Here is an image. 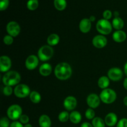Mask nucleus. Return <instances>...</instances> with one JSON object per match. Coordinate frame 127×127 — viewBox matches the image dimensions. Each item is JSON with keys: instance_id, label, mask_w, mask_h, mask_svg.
<instances>
[{"instance_id": "ddd939ff", "label": "nucleus", "mask_w": 127, "mask_h": 127, "mask_svg": "<svg viewBox=\"0 0 127 127\" xmlns=\"http://www.w3.org/2000/svg\"><path fill=\"white\" fill-rule=\"evenodd\" d=\"M12 62L7 56H1L0 57V71L2 73L8 72L11 68Z\"/></svg>"}, {"instance_id": "20e7f679", "label": "nucleus", "mask_w": 127, "mask_h": 127, "mask_svg": "<svg viewBox=\"0 0 127 127\" xmlns=\"http://www.w3.org/2000/svg\"><path fill=\"white\" fill-rule=\"evenodd\" d=\"M100 99L102 102L106 104H110L114 102L117 99V94L113 89H103L100 94Z\"/></svg>"}, {"instance_id": "f8f14e48", "label": "nucleus", "mask_w": 127, "mask_h": 127, "mask_svg": "<svg viewBox=\"0 0 127 127\" xmlns=\"http://www.w3.org/2000/svg\"><path fill=\"white\" fill-rule=\"evenodd\" d=\"M92 43L95 48H102L107 44V40L103 35H97L93 38Z\"/></svg>"}, {"instance_id": "c03bdc74", "label": "nucleus", "mask_w": 127, "mask_h": 127, "mask_svg": "<svg viewBox=\"0 0 127 127\" xmlns=\"http://www.w3.org/2000/svg\"><path fill=\"white\" fill-rule=\"evenodd\" d=\"M24 127H32V125L30 124H26V125H24Z\"/></svg>"}, {"instance_id": "a878e982", "label": "nucleus", "mask_w": 127, "mask_h": 127, "mask_svg": "<svg viewBox=\"0 0 127 127\" xmlns=\"http://www.w3.org/2000/svg\"><path fill=\"white\" fill-rule=\"evenodd\" d=\"M92 125L94 127H105V121L100 117H95L92 120Z\"/></svg>"}, {"instance_id": "473e14b6", "label": "nucleus", "mask_w": 127, "mask_h": 127, "mask_svg": "<svg viewBox=\"0 0 127 127\" xmlns=\"http://www.w3.org/2000/svg\"><path fill=\"white\" fill-rule=\"evenodd\" d=\"M2 92H3V94L4 95H6V96H10V95L12 94V93L14 92V91H13V89H12V87L11 86H5L4 88H3Z\"/></svg>"}, {"instance_id": "4be33fe9", "label": "nucleus", "mask_w": 127, "mask_h": 127, "mask_svg": "<svg viewBox=\"0 0 127 127\" xmlns=\"http://www.w3.org/2000/svg\"><path fill=\"white\" fill-rule=\"evenodd\" d=\"M98 86L102 89H107L110 84V79L108 76H101L97 81Z\"/></svg>"}, {"instance_id": "f704fd0d", "label": "nucleus", "mask_w": 127, "mask_h": 127, "mask_svg": "<svg viewBox=\"0 0 127 127\" xmlns=\"http://www.w3.org/2000/svg\"><path fill=\"white\" fill-rule=\"evenodd\" d=\"M19 120V122L21 124L26 125V124H29V117H28V115H26V114H22Z\"/></svg>"}, {"instance_id": "2eb2a0df", "label": "nucleus", "mask_w": 127, "mask_h": 127, "mask_svg": "<svg viewBox=\"0 0 127 127\" xmlns=\"http://www.w3.org/2000/svg\"><path fill=\"white\" fill-rule=\"evenodd\" d=\"M91 21L89 20V19L84 18L79 22V30L83 33H88L91 31Z\"/></svg>"}, {"instance_id": "a19ab883", "label": "nucleus", "mask_w": 127, "mask_h": 127, "mask_svg": "<svg viewBox=\"0 0 127 127\" xmlns=\"http://www.w3.org/2000/svg\"><path fill=\"white\" fill-rule=\"evenodd\" d=\"M89 20L91 21V22H94V21H95V17L94 16H91L90 17H89Z\"/></svg>"}, {"instance_id": "39448f33", "label": "nucleus", "mask_w": 127, "mask_h": 127, "mask_svg": "<svg viewBox=\"0 0 127 127\" xmlns=\"http://www.w3.org/2000/svg\"><path fill=\"white\" fill-rule=\"evenodd\" d=\"M112 25L108 20L101 19L96 24V29L100 34L108 35L112 31Z\"/></svg>"}, {"instance_id": "dca6fc26", "label": "nucleus", "mask_w": 127, "mask_h": 127, "mask_svg": "<svg viewBox=\"0 0 127 127\" xmlns=\"http://www.w3.org/2000/svg\"><path fill=\"white\" fill-rule=\"evenodd\" d=\"M104 121H105V125H107V126L109 127H112L115 126L116 124H117L118 123L117 116V115L115 114V113H113V112L109 113V114L105 116V119H104Z\"/></svg>"}, {"instance_id": "423d86ee", "label": "nucleus", "mask_w": 127, "mask_h": 127, "mask_svg": "<svg viewBox=\"0 0 127 127\" xmlns=\"http://www.w3.org/2000/svg\"><path fill=\"white\" fill-rule=\"evenodd\" d=\"M22 108L20 105L17 104H13L11 106L9 107L7 110V117L10 120L16 121L17 120L19 119L21 115H22Z\"/></svg>"}, {"instance_id": "c85d7f7f", "label": "nucleus", "mask_w": 127, "mask_h": 127, "mask_svg": "<svg viewBox=\"0 0 127 127\" xmlns=\"http://www.w3.org/2000/svg\"><path fill=\"white\" fill-rule=\"evenodd\" d=\"M85 116L88 120H93L95 118V112L93 110V109L89 108L86 111Z\"/></svg>"}, {"instance_id": "2f4dec72", "label": "nucleus", "mask_w": 127, "mask_h": 127, "mask_svg": "<svg viewBox=\"0 0 127 127\" xmlns=\"http://www.w3.org/2000/svg\"><path fill=\"white\" fill-rule=\"evenodd\" d=\"M9 4V0H0V10L5 11L8 7Z\"/></svg>"}, {"instance_id": "b1692460", "label": "nucleus", "mask_w": 127, "mask_h": 127, "mask_svg": "<svg viewBox=\"0 0 127 127\" xmlns=\"http://www.w3.org/2000/svg\"><path fill=\"white\" fill-rule=\"evenodd\" d=\"M53 4L55 7L58 11H63L66 9L67 6V2L66 0H54Z\"/></svg>"}, {"instance_id": "e433bc0d", "label": "nucleus", "mask_w": 127, "mask_h": 127, "mask_svg": "<svg viewBox=\"0 0 127 127\" xmlns=\"http://www.w3.org/2000/svg\"><path fill=\"white\" fill-rule=\"evenodd\" d=\"M10 127H24L23 124H21L20 122L18 121H14L12 122L10 125Z\"/></svg>"}, {"instance_id": "4c0bfd02", "label": "nucleus", "mask_w": 127, "mask_h": 127, "mask_svg": "<svg viewBox=\"0 0 127 127\" xmlns=\"http://www.w3.org/2000/svg\"><path fill=\"white\" fill-rule=\"evenodd\" d=\"M81 127H94L93 126L92 124H91L89 122H84L83 124H82V125H81Z\"/></svg>"}, {"instance_id": "bb28decb", "label": "nucleus", "mask_w": 127, "mask_h": 127, "mask_svg": "<svg viewBox=\"0 0 127 127\" xmlns=\"http://www.w3.org/2000/svg\"><path fill=\"white\" fill-rule=\"evenodd\" d=\"M38 0H29L27 2V9L30 11H35L38 7Z\"/></svg>"}, {"instance_id": "aec40b11", "label": "nucleus", "mask_w": 127, "mask_h": 127, "mask_svg": "<svg viewBox=\"0 0 127 127\" xmlns=\"http://www.w3.org/2000/svg\"><path fill=\"white\" fill-rule=\"evenodd\" d=\"M82 119L81 114L78 111H73L69 114V120L74 124H78L81 122Z\"/></svg>"}, {"instance_id": "7ed1b4c3", "label": "nucleus", "mask_w": 127, "mask_h": 127, "mask_svg": "<svg viewBox=\"0 0 127 127\" xmlns=\"http://www.w3.org/2000/svg\"><path fill=\"white\" fill-rule=\"evenodd\" d=\"M54 53L53 48L50 45H43L38 50V58L42 62H47L52 58Z\"/></svg>"}, {"instance_id": "c9c22d12", "label": "nucleus", "mask_w": 127, "mask_h": 127, "mask_svg": "<svg viewBox=\"0 0 127 127\" xmlns=\"http://www.w3.org/2000/svg\"><path fill=\"white\" fill-rule=\"evenodd\" d=\"M117 127H127V119H121L117 124Z\"/></svg>"}, {"instance_id": "79ce46f5", "label": "nucleus", "mask_w": 127, "mask_h": 127, "mask_svg": "<svg viewBox=\"0 0 127 127\" xmlns=\"http://www.w3.org/2000/svg\"><path fill=\"white\" fill-rule=\"evenodd\" d=\"M124 105H126V106H127V96L125 97L124 99Z\"/></svg>"}, {"instance_id": "0eeeda50", "label": "nucleus", "mask_w": 127, "mask_h": 127, "mask_svg": "<svg viewBox=\"0 0 127 127\" xmlns=\"http://www.w3.org/2000/svg\"><path fill=\"white\" fill-rule=\"evenodd\" d=\"M31 89L27 85L24 84H20L16 86L14 89V94L17 97L24 98L31 94Z\"/></svg>"}, {"instance_id": "6ab92c4d", "label": "nucleus", "mask_w": 127, "mask_h": 127, "mask_svg": "<svg viewBox=\"0 0 127 127\" xmlns=\"http://www.w3.org/2000/svg\"><path fill=\"white\" fill-rule=\"evenodd\" d=\"M38 124L40 127H51L52 121L47 115H42L38 119Z\"/></svg>"}, {"instance_id": "393cba45", "label": "nucleus", "mask_w": 127, "mask_h": 127, "mask_svg": "<svg viewBox=\"0 0 127 127\" xmlns=\"http://www.w3.org/2000/svg\"><path fill=\"white\" fill-rule=\"evenodd\" d=\"M30 100L33 104H38L41 100V95L37 91H32L29 95Z\"/></svg>"}, {"instance_id": "c756f323", "label": "nucleus", "mask_w": 127, "mask_h": 127, "mask_svg": "<svg viewBox=\"0 0 127 127\" xmlns=\"http://www.w3.org/2000/svg\"><path fill=\"white\" fill-rule=\"evenodd\" d=\"M9 119L8 117H4L1 119L0 120V127H10Z\"/></svg>"}, {"instance_id": "58836bf2", "label": "nucleus", "mask_w": 127, "mask_h": 127, "mask_svg": "<svg viewBox=\"0 0 127 127\" xmlns=\"http://www.w3.org/2000/svg\"><path fill=\"white\" fill-rule=\"evenodd\" d=\"M124 87L126 90H127V78H125L124 81Z\"/></svg>"}, {"instance_id": "6e6552de", "label": "nucleus", "mask_w": 127, "mask_h": 127, "mask_svg": "<svg viewBox=\"0 0 127 127\" xmlns=\"http://www.w3.org/2000/svg\"><path fill=\"white\" fill-rule=\"evenodd\" d=\"M6 31L9 35L13 37H17L21 32V27L17 22L11 21L7 24Z\"/></svg>"}, {"instance_id": "ea45409f", "label": "nucleus", "mask_w": 127, "mask_h": 127, "mask_svg": "<svg viewBox=\"0 0 127 127\" xmlns=\"http://www.w3.org/2000/svg\"><path fill=\"white\" fill-rule=\"evenodd\" d=\"M124 73H125V75L127 76V62L125 64V66H124Z\"/></svg>"}, {"instance_id": "412c9836", "label": "nucleus", "mask_w": 127, "mask_h": 127, "mask_svg": "<svg viewBox=\"0 0 127 127\" xmlns=\"http://www.w3.org/2000/svg\"><path fill=\"white\" fill-rule=\"evenodd\" d=\"M112 27L117 31H120L122 29L123 27H124V21L121 17H115L112 20Z\"/></svg>"}, {"instance_id": "37998d69", "label": "nucleus", "mask_w": 127, "mask_h": 127, "mask_svg": "<svg viewBox=\"0 0 127 127\" xmlns=\"http://www.w3.org/2000/svg\"><path fill=\"white\" fill-rule=\"evenodd\" d=\"M114 15H115V17H119V12L117 11H115L114 12Z\"/></svg>"}, {"instance_id": "cd10ccee", "label": "nucleus", "mask_w": 127, "mask_h": 127, "mask_svg": "<svg viewBox=\"0 0 127 127\" xmlns=\"http://www.w3.org/2000/svg\"><path fill=\"white\" fill-rule=\"evenodd\" d=\"M69 119V114L67 111H63L58 115V120L62 123L66 122Z\"/></svg>"}, {"instance_id": "f257e3e1", "label": "nucleus", "mask_w": 127, "mask_h": 127, "mask_svg": "<svg viewBox=\"0 0 127 127\" xmlns=\"http://www.w3.org/2000/svg\"><path fill=\"white\" fill-rule=\"evenodd\" d=\"M72 74V68L68 63L62 62L56 66L55 75L60 80H67Z\"/></svg>"}, {"instance_id": "a211bd4d", "label": "nucleus", "mask_w": 127, "mask_h": 127, "mask_svg": "<svg viewBox=\"0 0 127 127\" xmlns=\"http://www.w3.org/2000/svg\"><path fill=\"white\" fill-rule=\"evenodd\" d=\"M52 71V67L49 63H43L39 68V73L43 76H48L50 75Z\"/></svg>"}, {"instance_id": "f3484780", "label": "nucleus", "mask_w": 127, "mask_h": 127, "mask_svg": "<svg viewBox=\"0 0 127 127\" xmlns=\"http://www.w3.org/2000/svg\"><path fill=\"white\" fill-rule=\"evenodd\" d=\"M112 38L115 42L117 43H122L127 39V34L124 31L122 30L117 31L113 33Z\"/></svg>"}, {"instance_id": "9d476101", "label": "nucleus", "mask_w": 127, "mask_h": 127, "mask_svg": "<svg viewBox=\"0 0 127 127\" xmlns=\"http://www.w3.org/2000/svg\"><path fill=\"white\" fill-rule=\"evenodd\" d=\"M86 102L89 108L91 109H96L99 106L100 103V97L96 94H89L88 96L86 99Z\"/></svg>"}, {"instance_id": "4468645a", "label": "nucleus", "mask_w": 127, "mask_h": 127, "mask_svg": "<svg viewBox=\"0 0 127 127\" xmlns=\"http://www.w3.org/2000/svg\"><path fill=\"white\" fill-rule=\"evenodd\" d=\"M63 105L64 108L68 111H72L74 110L77 105V100L74 97L68 96L63 102Z\"/></svg>"}, {"instance_id": "9b49d317", "label": "nucleus", "mask_w": 127, "mask_h": 127, "mask_svg": "<svg viewBox=\"0 0 127 127\" xmlns=\"http://www.w3.org/2000/svg\"><path fill=\"white\" fill-rule=\"evenodd\" d=\"M38 63H39V58H38V57L34 55H31L29 56L26 59L25 65L26 68L29 70H33L38 65Z\"/></svg>"}, {"instance_id": "72a5a7b5", "label": "nucleus", "mask_w": 127, "mask_h": 127, "mask_svg": "<svg viewBox=\"0 0 127 127\" xmlns=\"http://www.w3.org/2000/svg\"><path fill=\"white\" fill-rule=\"evenodd\" d=\"M102 16L104 19H106L109 21L112 17V11L110 10L107 9L103 12Z\"/></svg>"}, {"instance_id": "1a4fd4ad", "label": "nucleus", "mask_w": 127, "mask_h": 127, "mask_svg": "<svg viewBox=\"0 0 127 127\" xmlns=\"http://www.w3.org/2000/svg\"><path fill=\"white\" fill-rule=\"evenodd\" d=\"M108 78L113 81H118L121 80L124 76V73L120 68L114 67L110 68L107 73Z\"/></svg>"}, {"instance_id": "f03ea898", "label": "nucleus", "mask_w": 127, "mask_h": 127, "mask_svg": "<svg viewBox=\"0 0 127 127\" xmlns=\"http://www.w3.org/2000/svg\"><path fill=\"white\" fill-rule=\"evenodd\" d=\"M21 75L18 72L15 71H9L2 77V83L5 86L12 87L15 85H18L21 81Z\"/></svg>"}, {"instance_id": "7c9ffc66", "label": "nucleus", "mask_w": 127, "mask_h": 127, "mask_svg": "<svg viewBox=\"0 0 127 127\" xmlns=\"http://www.w3.org/2000/svg\"><path fill=\"white\" fill-rule=\"evenodd\" d=\"M14 42L13 37L9 35H5L3 38V42L5 45H11Z\"/></svg>"}, {"instance_id": "5701e85b", "label": "nucleus", "mask_w": 127, "mask_h": 127, "mask_svg": "<svg viewBox=\"0 0 127 127\" xmlns=\"http://www.w3.org/2000/svg\"><path fill=\"white\" fill-rule=\"evenodd\" d=\"M60 37L57 33H52L47 38V43L50 46L57 45L60 42Z\"/></svg>"}]
</instances>
